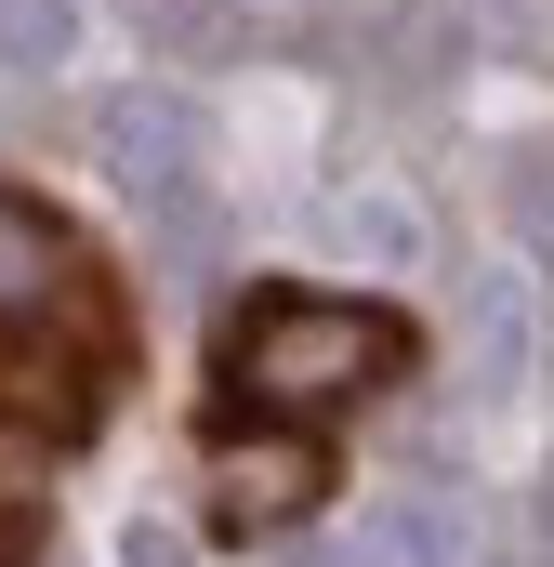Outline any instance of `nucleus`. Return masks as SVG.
I'll return each instance as SVG.
<instances>
[{"label":"nucleus","mask_w":554,"mask_h":567,"mask_svg":"<svg viewBox=\"0 0 554 567\" xmlns=\"http://www.w3.org/2000/svg\"><path fill=\"white\" fill-rule=\"evenodd\" d=\"M225 370H238V396H252L265 423H330V410H357L370 383L410 370V330H397L383 303L277 290V303H252V330L225 343Z\"/></svg>","instance_id":"nucleus-1"},{"label":"nucleus","mask_w":554,"mask_h":567,"mask_svg":"<svg viewBox=\"0 0 554 567\" xmlns=\"http://www.w3.org/2000/svg\"><path fill=\"white\" fill-rule=\"evenodd\" d=\"M93 158H106V185H120V198L172 212V225H198L212 133H198V106H185V93H158V80H120V93H93Z\"/></svg>","instance_id":"nucleus-3"},{"label":"nucleus","mask_w":554,"mask_h":567,"mask_svg":"<svg viewBox=\"0 0 554 567\" xmlns=\"http://www.w3.org/2000/svg\"><path fill=\"white\" fill-rule=\"evenodd\" d=\"M475 555V528H462V502H435V488H397V502H370L343 542L317 567H462Z\"/></svg>","instance_id":"nucleus-6"},{"label":"nucleus","mask_w":554,"mask_h":567,"mask_svg":"<svg viewBox=\"0 0 554 567\" xmlns=\"http://www.w3.org/2000/svg\"><path fill=\"white\" fill-rule=\"evenodd\" d=\"M330 238L370 251V265H410V251H422V225L397 212V198H330Z\"/></svg>","instance_id":"nucleus-8"},{"label":"nucleus","mask_w":554,"mask_h":567,"mask_svg":"<svg viewBox=\"0 0 554 567\" xmlns=\"http://www.w3.org/2000/svg\"><path fill=\"white\" fill-rule=\"evenodd\" d=\"M212 488H225V528H290V515L330 488V462H317L304 423H277V435H225V449H212Z\"/></svg>","instance_id":"nucleus-4"},{"label":"nucleus","mask_w":554,"mask_h":567,"mask_svg":"<svg viewBox=\"0 0 554 567\" xmlns=\"http://www.w3.org/2000/svg\"><path fill=\"white\" fill-rule=\"evenodd\" d=\"M120 567H198V542H185L172 515H133V528H120Z\"/></svg>","instance_id":"nucleus-10"},{"label":"nucleus","mask_w":554,"mask_h":567,"mask_svg":"<svg viewBox=\"0 0 554 567\" xmlns=\"http://www.w3.org/2000/svg\"><path fill=\"white\" fill-rule=\"evenodd\" d=\"M542 528H554V488H542Z\"/></svg>","instance_id":"nucleus-12"},{"label":"nucleus","mask_w":554,"mask_h":567,"mask_svg":"<svg viewBox=\"0 0 554 567\" xmlns=\"http://www.w3.org/2000/svg\"><path fill=\"white\" fill-rule=\"evenodd\" d=\"M0 567H13V515H0Z\"/></svg>","instance_id":"nucleus-11"},{"label":"nucleus","mask_w":554,"mask_h":567,"mask_svg":"<svg viewBox=\"0 0 554 567\" xmlns=\"http://www.w3.org/2000/svg\"><path fill=\"white\" fill-rule=\"evenodd\" d=\"M66 27H80L66 0H0V66H53V53H66Z\"/></svg>","instance_id":"nucleus-9"},{"label":"nucleus","mask_w":554,"mask_h":567,"mask_svg":"<svg viewBox=\"0 0 554 567\" xmlns=\"http://www.w3.org/2000/svg\"><path fill=\"white\" fill-rule=\"evenodd\" d=\"M515 370H529V290L475 278V396H515Z\"/></svg>","instance_id":"nucleus-7"},{"label":"nucleus","mask_w":554,"mask_h":567,"mask_svg":"<svg viewBox=\"0 0 554 567\" xmlns=\"http://www.w3.org/2000/svg\"><path fill=\"white\" fill-rule=\"evenodd\" d=\"M0 330H66V343H120V303L93 278V251L40 212V198H0Z\"/></svg>","instance_id":"nucleus-2"},{"label":"nucleus","mask_w":554,"mask_h":567,"mask_svg":"<svg viewBox=\"0 0 554 567\" xmlns=\"http://www.w3.org/2000/svg\"><path fill=\"white\" fill-rule=\"evenodd\" d=\"M93 370H106L93 343H40V330H0V423H13V435H53V449H66V435L93 423Z\"/></svg>","instance_id":"nucleus-5"}]
</instances>
